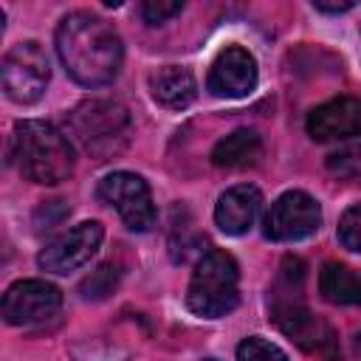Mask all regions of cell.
<instances>
[{
    "label": "cell",
    "mask_w": 361,
    "mask_h": 361,
    "mask_svg": "<svg viewBox=\"0 0 361 361\" xmlns=\"http://www.w3.org/2000/svg\"><path fill=\"white\" fill-rule=\"evenodd\" d=\"M237 361H288V353L262 336H248L237 344Z\"/></svg>",
    "instance_id": "ac0fdd59"
},
{
    "label": "cell",
    "mask_w": 361,
    "mask_h": 361,
    "mask_svg": "<svg viewBox=\"0 0 361 361\" xmlns=\"http://www.w3.org/2000/svg\"><path fill=\"white\" fill-rule=\"evenodd\" d=\"M262 135L251 127H240L228 135H223L214 149H212V164L214 166H226V169H245L254 166L262 158Z\"/></svg>",
    "instance_id": "9a60e30c"
},
{
    "label": "cell",
    "mask_w": 361,
    "mask_h": 361,
    "mask_svg": "<svg viewBox=\"0 0 361 361\" xmlns=\"http://www.w3.org/2000/svg\"><path fill=\"white\" fill-rule=\"evenodd\" d=\"M149 93L164 110H186L197 96V82L183 65H164L149 73Z\"/></svg>",
    "instance_id": "5bb4252c"
},
{
    "label": "cell",
    "mask_w": 361,
    "mask_h": 361,
    "mask_svg": "<svg viewBox=\"0 0 361 361\" xmlns=\"http://www.w3.org/2000/svg\"><path fill=\"white\" fill-rule=\"evenodd\" d=\"M274 322L305 353L322 355L324 361H338V336H336V330L327 322H322L302 302H293V299L276 302L274 305Z\"/></svg>",
    "instance_id": "9c48e42d"
},
{
    "label": "cell",
    "mask_w": 361,
    "mask_h": 361,
    "mask_svg": "<svg viewBox=\"0 0 361 361\" xmlns=\"http://www.w3.org/2000/svg\"><path fill=\"white\" fill-rule=\"evenodd\" d=\"M0 79H3V90L11 102L34 104L45 93L48 79H51V62H48L45 48L37 39L11 45L3 56Z\"/></svg>",
    "instance_id": "5b68a950"
},
{
    "label": "cell",
    "mask_w": 361,
    "mask_h": 361,
    "mask_svg": "<svg viewBox=\"0 0 361 361\" xmlns=\"http://www.w3.org/2000/svg\"><path fill=\"white\" fill-rule=\"evenodd\" d=\"M116 282H118V268L104 262L79 285V293H82V299H104L107 293H113Z\"/></svg>",
    "instance_id": "d6986e66"
},
{
    "label": "cell",
    "mask_w": 361,
    "mask_h": 361,
    "mask_svg": "<svg viewBox=\"0 0 361 361\" xmlns=\"http://www.w3.org/2000/svg\"><path fill=\"white\" fill-rule=\"evenodd\" d=\"M322 226V206L302 189L282 192L265 214V237L274 243H296L316 234Z\"/></svg>",
    "instance_id": "ba28073f"
},
{
    "label": "cell",
    "mask_w": 361,
    "mask_h": 361,
    "mask_svg": "<svg viewBox=\"0 0 361 361\" xmlns=\"http://www.w3.org/2000/svg\"><path fill=\"white\" fill-rule=\"evenodd\" d=\"M240 302V265L223 248H209L189 279L186 307L203 319H220Z\"/></svg>",
    "instance_id": "3957f363"
},
{
    "label": "cell",
    "mask_w": 361,
    "mask_h": 361,
    "mask_svg": "<svg viewBox=\"0 0 361 361\" xmlns=\"http://www.w3.org/2000/svg\"><path fill=\"white\" fill-rule=\"evenodd\" d=\"M307 135L313 141H344L361 135V99L338 96L307 113Z\"/></svg>",
    "instance_id": "7c38bea8"
},
{
    "label": "cell",
    "mask_w": 361,
    "mask_h": 361,
    "mask_svg": "<svg viewBox=\"0 0 361 361\" xmlns=\"http://www.w3.org/2000/svg\"><path fill=\"white\" fill-rule=\"evenodd\" d=\"M206 361H214V358H206Z\"/></svg>",
    "instance_id": "cb8c5ba5"
},
{
    "label": "cell",
    "mask_w": 361,
    "mask_h": 361,
    "mask_svg": "<svg viewBox=\"0 0 361 361\" xmlns=\"http://www.w3.org/2000/svg\"><path fill=\"white\" fill-rule=\"evenodd\" d=\"M180 11H183V3L180 0H147V3H141V17L149 25H161L169 17L180 14Z\"/></svg>",
    "instance_id": "44dd1931"
},
{
    "label": "cell",
    "mask_w": 361,
    "mask_h": 361,
    "mask_svg": "<svg viewBox=\"0 0 361 361\" xmlns=\"http://www.w3.org/2000/svg\"><path fill=\"white\" fill-rule=\"evenodd\" d=\"M62 310V290L45 279H17L6 288L0 313L14 327H34L51 322Z\"/></svg>",
    "instance_id": "52a82bcc"
},
{
    "label": "cell",
    "mask_w": 361,
    "mask_h": 361,
    "mask_svg": "<svg viewBox=\"0 0 361 361\" xmlns=\"http://www.w3.org/2000/svg\"><path fill=\"white\" fill-rule=\"evenodd\" d=\"M313 8H316V11H324V14H341V11L355 8V3H353V0H344V3H324V0H316Z\"/></svg>",
    "instance_id": "7402d4cb"
},
{
    "label": "cell",
    "mask_w": 361,
    "mask_h": 361,
    "mask_svg": "<svg viewBox=\"0 0 361 361\" xmlns=\"http://www.w3.org/2000/svg\"><path fill=\"white\" fill-rule=\"evenodd\" d=\"M54 45L62 68L82 87L110 85L124 62V45L118 31L90 11L65 14L56 25Z\"/></svg>",
    "instance_id": "6da1fadb"
},
{
    "label": "cell",
    "mask_w": 361,
    "mask_h": 361,
    "mask_svg": "<svg viewBox=\"0 0 361 361\" xmlns=\"http://www.w3.org/2000/svg\"><path fill=\"white\" fill-rule=\"evenodd\" d=\"M14 158L20 175L39 186H56L68 180L76 164L71 138L42 118H25L14 124Z\"/></svg>",
    "instance_id": "7a4b0ae2"
},
{
    "label": "cell",
    "mask_w": 361,
    "mask_h": 361,
    "mask_svg": "<svg viewBox=\"0 0 361 361\" xmlns=\"http://www.w3.org/2000/svg\"><path fill=\"white\" fill-rule=\"evenodd\" d=\"M102 240H104V226L99 220L76 223L71 231L59 234L39 251L37 265L48 274H71V271L82 268L85 262H90V257L99 251Z\"/></svg>",
    "instance_id": "30bf717a"
},
{
    "label": "cell",
    "mask_w": 361,
    "mask_h": 361,
    "mask_svg": "<svg viewBox=\"0 0 361 361\" xmlns=\"http://www.w3.org/2000/svg\"><path fill=\"white\" fill-rule=\"evenodd\" d=\"M327 172L341 178V180L361 183V144H353V147H344L338 152H330L327 155Z\"/></svg>",
    "instance_id": "e0dca14e"
},
{
    "label": "cell",
    "mask_w": 361,
    "mask_h": 361,
    "mask_svg": "<svg viewBox=\"0 0 361 361\" xmlns=\"http://www.w3.org/2000/svg\"><path fill=\"white\" fill-rule=\"evenodd\" d=\"M355 350H358V353H361V336H358V338H355Z\"/></svg>",
    "instance_id": "603a6c76"
},
{
    "label": "cell",
    "mask_w": 361,
    "mask_h": 361,
    "mask_svg": "<svg viewBox=\"0 0 361 361\" xmlns=\"http://www.w3.org/2000/svg\"><path fill=\"white\" fill-rule=\"evenodd\" d=\"M99 197L110 203L130 231H149L155 226V203L147 180L135 172L118 169L99 180Z\"/></svg>",
    "instance_id": "8992f818"
},
{
    "label": "cell",
    "mask_w": 361,
    "mask_h": 361,
    "mask_svg": "<svg viewBox=\"0 0 361 361\" xmlns=\"http://www.w3.org/2000/svg\"><path fill=\"white\" fill-rule=\"evenodd\" d=\"M319 293L330 305H361V276L341 262H324L319 271Z\"/></svg>",
    "instance_id": "2e32d148"
},
{
    "label": "cell",
    "mask_w": 361,
    "mask_h": 361,
    "mask_svg": "<svg viewBox=\"0 0 361 361\" xmlns=\"http://www.w3.org/2000/svg\"><path fill=\"white\" fill-rule=\"evenodd\" d=\"M257 79H259V68L254 54L243 45H228L212 62L206 87L217 99H243L257 87Z\"/></svg>",
    "instance_id": "8fae6325"
},
{
    "label": "cell",
    "mask_w": 361,
    "mask_h": 361,
    "mask_svg": "<svg viewBox=\"0 0 361 361\" xmlns=\"http://www.w3.org/2000/svg\"><path fill=\"white\" fill-rule=\"evenodd\" d=\"M262 209V192L251 183H237L226 189L217 197L214 206V223L228 237H243L257 223V214Z\"/></svg>",
    "instance_id": "4fadbf2b"
},
{
    "label": "cell",
    "mask_w": 361,
    "mask_h": 361,
    "mask_svg": "<svg viewBox=\"0 0 361 361\" xmlns=\"http://www.w3.org/2000/svg\"><path fill=\"white\" fill-rule=\"evenodd\" d=\"M338 243L347 251L361 254V203H353L341 217H338Z\"/></svg>",
    "instance_id": "ffe728a7"
},
{
    "label": "cell",
    "mask_w": 361,
    "mask_h": 361,
    "mask_svg": "<svg viewBox=\"0 0 361 361\" xmlns=\"http://www.w3.org/2000/svg\"><path fill=\"white\" fill-rule=\"evenodd\" d=\"M68 135L93 158L104 161L130 138V113L110 99H87L68 113Z\"/></svg>",
    "instance_id": "277c9868"
}]
</instances>
